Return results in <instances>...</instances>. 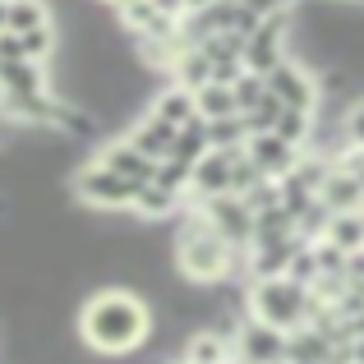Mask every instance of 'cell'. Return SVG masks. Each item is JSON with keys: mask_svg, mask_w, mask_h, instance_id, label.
<instances>
[{"mask_svg": "<svg viewBox=\"0 0 364 364\" xmlns=\"http://www.w3.org/2000/svg\"><path fill=\"white\" fill-rule=\"evenodd\" d=\"M235 364H286V332L267 328L258 318H245L231 337Z\"/></svg>", "mask_w": 364, "mask_h": 364, "instance_id": "8", "label": "cell"}, {"mask_svg": "<svg viewBox=\"0 0 364 364\" xmlns=\"http://www.w3.org/2000/svg\"><path fill=\"white\" fill-rule=\"evenodd\" d=\"M171 83H180V88L198 92L203 83H213V60H208L198 46H185V51H180V60L171 65Z\"/></svg>", "mask_w": 364, "mask_h": 364, "instance_id": "18", "label": "cell"}, {"mask_svg": "<svg viewBox=\"0 0 364 364\" xmlns=\"http://www.w3.org/2000/svg\"><path fill=\"white\" fill-rule=\"evenodd\" d=\"M152 116L157 120H166V124H189V120H198V107H194V92L189 88H180V83H166V88L157 92V97H152Z\"/></svg>", "mask_w": 364, "mask_h": 364, "instance_id": "16", "label": "cell"}, {"mask_svg": "<svg viewBox=\"0 0 364 364\" xmlns=\"http://www.w3.org/2000/svg\"><path fill=\"white\" fill-rule=\"evenodd\" d=\"M272 134H282L286 143H295V148H309V139H314V111H291V107H286Z\"/></svg>", "mask_w": 364, "mask_h": 364, "instance_id": "24", "label": "cell"}, {"mask_svg": "<svg viewBox=\"0 0 364 364\" xmlns=\"http://www.w3.org/2000/svg\"><path fill=\"white\" fill-rule=\"evenodd\" d=\"M46 23H55L51 18V9L42 5V0H9V33H37V28H46Z\"/></svg>", "mask_w": 364, "mask_h": 364, "instance_id": "22", "label": "cell"}, {"mask_svg": "<svg viewBox=\"0 0 364 364\" xmlns=\"http://www.w3.org/2000/svg\"><path fill=\"white\" fill-rule=\"evenodd\" d=\"M194 208L217 226V235H222L231 249H240V254H245V249L254 245V213H249V203H245L240 194H217V198L194 203Z\"/></svg>", "mask_w": 364, "mask_h": 364, "instance_id": "7", "label": "cell"}, {"mask_svg": "<svg viewBox=\"0 0 364 364\" xmlns=\"http://www.w3.org/2000/svg\"><path fill=\"white\" fill-rule=\"evenodd\" d=\"M0 33H9V0H0Z\"/></svg>", "mask_w": 364, "mask_h": 364, "instance_id": "34", "label": "cell"}, {"mask_svg": "<svg viewBox=\"0 0 364 364\" xmlns=\"http://www.w3.org/2000/svg\"><path fill=\"white\" fill-rule=\"evenodd\" d=\"M198 51H203L213 65H231V60L245 65V37L240 33H213V37L198 42Z\"/></svg>", "mask_w": 364, "mask_h": 364, "instance_id": "23", "label": "cell"}, {"mask_svg": "<svg viewBox=\"0 0 364 364\" xmlns=\"http://www.w3.org/2000/svg\"><path fill=\"white\" fill-rule=\"evenodd\" d=\"M286 33H291V9L286 14H267L258 18V28L245 37V70L249 74H267L286 60Z\"/></svg>", "mask_w": 364, "mask_h": 364, "instance_id": "6", "label": "cell"}, {"mask_svg": "<svg viewBox=\"0 0 364 364\" xmlns=\"http://www.w3.org/2000/svg\"><path fill=\"white\" fill-rule=\"evenodd\" d=\"M152 5H157V9H161V14H166V18H171V23H185V18H189V9H185V0H152Z\"/></svg>", "mask_w": 364, "mask_h": 364, "instance_id": "32", "label": "cell"}, {"mask_svg": "<svg viewBox=\"0 0 364 364\" xmlns=\"http://www.w3.org/2000/svg\"><path fill=\"white\" fill-rule=\"evenodd\" d=\"M286 277H291V282H300V286H314V282H318V258H314V245H300V249H295Z\"/></svg>", "mask_w": 364, "mask_h": 364, "instance_id": "29", "label": "cell"}, {"mask_svg": "<svg viewBox=\"0 0 364 364\" xmlns=\"http://www.w3.org/2000/svg\"><path fill=\"white\" fill-rule=\"evenodd\" d=\"M0 60H28L23 37H18V33H0Z\"/></svg>", "mask_w": 364, "mask_h": 364, "instance_id": "31", "label": "cell"}, {"mask_svg": "<svg viewBox=\"0 0 364 364\" xmlns=\"http://www.w3.org/2000/svg\"><path fill=\"white\" fill-rule=\"evenodd\" d=\"M208 152H213V143H208V120H203V116L176 129V148H171V157H176V161L194 166L198 157H208Z\"/></svg>", "mask_w": 364, "mask_h": 364, "instance_id": "19", "label": "cell"}, {"mask_svg": "<svg viewBox=\"0 0 364 364\" xmlns=\"http://www.w3.org/2000/svg\"><path fill=\"white\" fill-rule=\"evenodd\" d=\"M102 166H111L116 176H124V180H134V185H148L152 176H157V161L152 157H143L134 143H124V139H111L107 148H102Z\"/></svg>", "mask_w": 364, "mask_h": 364, "instance_id": "12", "label": "cell"}, {"mask_svg": "<svg viewBox=\"0 0 364 364\" xmlns=\"http://www.w3.org/2000/svg\"><path fill=\"white\" fill-rule=\"evenodd\" d=\"M194 107L203 120H226V116H240V107H235V92L226 88V83H203V88L194 92Z\"/></svg>", "mask_w": 364, "mask_h": 364, "instance_id": "20", "label": "cell"}, {"mask_svg": "<svg viewBox=\"0 0 364 364\" xmlns=\"http://www.w3.org/2000/svg\"><path fill=\"white\" fill-rule=\"evenodd\" d=\"M323 240H332L337 249H346V254L364 249V213H337L328 222V231H323Z\"/></svg>", "mask_w": 364, "mask_h": 364, "instance_id": "21", "label": "cell"}, {"mask_svg": "<svg viewBox=\"0 0 364 364\" xmlns=\"http://www.w3.org/2000/svg\"><path fill=\"white\" fill-rule=\"evenodd\" d=\"M79 337L83 346L102 350V355L143 350L152 341V309L143 295L124 291V286H107L79 304Z\"/></svg>", "mask_w": 364, "mask_h": 364, "instance_id": "1", "label": "cell"}, {"mask_svg": "<svg viewBox=\"0 0 364 364\" xmlns=\"http://www.w3.org/2000/svg\"><path fill=\"white\" fill-rule=\"evenodd\" d=\"M189 171H194V166H185V161L166 157V161H157V176H152V185H161V189H171V194L189 198Z\"/></svg>", "mask_w": 364, "mask_h": 364, "instance_id": "26", "label": "cell"}, {"mask_svg": "<svg viewBox=\"0 0 364 364\" xmlns=\"http://www.w3.org/2000/svg\"><path fill=\"white\" fill-rule=\"evenodd\" d=\"M180 203H185L180 194H171V189H161V185H152V180H148V185H139L129 213L139 217V222H166L171 213H180Z\"/></svg>", "mask_w": 364, "mask_h": 364, "instance_id": "17", "label": "cell"}, {"mask_svg": "<svg viewBox=\"0 0 364 364\" xmlns=\"http://www.w3.org/2000/svg\"><path fill=\"white\" fill-rule=\"evenodd\" d=\"M176 267L194 286H217L240 267V249H231L198 208H189L176 231Z\"/></svg>", "mask_w": 364, "mask_h": 364, "instance_id": "2", "label": "cell"}, {"mask_svg": "<svg viewBox=\"0 0 364 364\" xmlns=\"http://www.w3.org/2000/svg\"><path fill=\"white\" fill-rule=\"evenodd\" d=\"M208 5H217V0H185V9H189V14H203Z\"/></svg>", "mask_w": 364, "mask_h": 364, "instance_id": "33", "label": "cell"}, {"mask_svg": "<svg viewBox=\"0 0 364 364\" xmlns=\"http://www.w3.org/2000/svg\"><path fill=\"white\" fill-rule=\"evenodd\" d=\"M245 148H213L189 171V203H208L217 194H231V166Z\"/></svg>", "mask_w": 364, "mask_h": 364, "instance_id": "9", "label": "cell"}, {"mask_svg": "<svg viewBox=\"0 0 364 364\" xmlns=\"http://www.w3.org/2000/svg\"><path fill=\"white\" fill-rule=\"evenodd\" d=\"M70 189H74V198H79L83 208H97V213H129V208H134V194H139V185H134V180L116 176V171L102 166V161H88V166L74 171Z\"/></svg>", "mask_w": 364, "mask_h": 364, "instance_id": "4", "label": "cell"}, {"mask_svg": "<svg viewBox=\"0 0 364 364\" xmlns=\"http://www.w3.org/2000/svg\"><path fill=\"white\" fill-rule=\"evenodd\" d=\"M102 5H111V9H120V5H129V0H102Z\"/></svg>", "mask_w": 364, "mask_h": 364, "instance_id": "35", "label": "cell"}, {"mask_svg": "<svg viewBox=\"0 0 364 364\" xmlns=\"http://www.w3.org/2000/svg\"><path fill=\"white\" fill-rule=\"evenodd\" d=\"M231 92H235V107H240V116H245V111H254L258 102L267 97V83H263V74H249L245 70L240 79L231 83Z\"/></svg>", "mask_w": 364, "mask_h": 364, "instance_id": "27", "label": "cell"}, {"mask_svg": "<svg viewBox=\"0 0 364 364\" xmlns=\"http://www.w3.org/2000/svg\"><path fill=\"white\" fill-rule=\"evenodd\" d=\"M341 134H346V148H360L364 152V97L350 102V107L341 111Z\"/></svg>", "mask_w": 364, "mask_h": 364, "instance_id": "30", "label": "cell"}, {"mask_svg": "<svg viewBox=\"0 0 364 364\" xmlns=\"http://www.w3.org/2000/svg\"><path fill=\"white\" fill-rule=\"evenodd\" d=\"M51 70L37 60H0V92H46Z\"/></svg>", "mask_w": 364, "mask_h": 364, "instance_id": "15", "label": "cell"}, {"mask_svg": "<svg viewBox=\"0 0 364 364\" xmlns=\"http://www.w3.org/2000/svg\"><path fill=\"white\" fill-rule=\"evenodd\" d=\"M185 364H235L231 337H226V332H217V328L189 332V341H185Z\"/></svg>", "mask_w": 364, "mask_h": 364, "instance_id": "14", "label": "cell"}, {"mask_svg": "<svg viewBox=\"0 0 364 364\" xmlns=\"http://www.w3.org/2000/svg\"><path fill=\"white\" fill-rule=\"evenodd\" d=\"M245 152H249V161H254L267 180H282V176H291V171H295V161H300L304 148L286 143L282 134H249Z\"/></svg>", "mask_w": 364, "mask_h": 364, "instance_id": "10", "label": "cell"}, {"mask_svg": "<svg viewBox=\"0 0 364 364\" xmlns=\"http://www.w3.org/2000/svg\"><path fill=\"white\" fill-rule=\"evenodd\" d=\"M318 198H323V208H328L332 217H337V213H364V185H360L355 171H346L341 161L328 171V180H323Z\"/></svg>", "mask_w": 364, "mask_h": 364, "instance_id": "11", "label": "cell"}, {"mask_svg": "<svg viewBox=\"0 0 364 364\" xmlns=\"http://www.w3.org/2000/svg\"><path fill=\"white\" fill-rule=\"evenodd\" d=\"M124 143H134V148H139L143 157H152V161H166V157H171V148H176V124L157 120V116L148 111V116H143L139 124H129Z\"/></svg>", "mask_w": 364, "mask_h": 364, "instance_id": "13", "label": "cell"}, {"mask_svg": "<svg viewBox=\"0 0 364 364\" xmlns=\"http://www.w3.org/2000/svg\"><path fill=\"white\" fill-rule=\"evenodd\" d=\"M309 286L291 282V277H267V282H249V318L267 323L277 332L309 328Z\"/></svg>", "mask_w": 364, "mask_h": 364, "instance_id": "3", "label": "cell"}, {"mask_svg": "<svg viewBox=\"0 0 364 364\" xmlns=\"http://www.w3.org/2000/svg\"><path fill=\"white\" fill-rule=\"evenodd\" d=\"M208 143H213V148H245V143H249V124H245V116L208 120Z\"/></svg>", "mask_w": 364, "mask_h": 364, "instance_id": "25", "label": "cell"}, {"mask_svg": "<svg viewBox=\"0 0 364 364\" xmlns=\"http://www.w3.org/2000/svg\"><path fill=\"white\" fill-rule=\"evenodd\" d=\"M263 83H267V92H272L282 107H291V111H318L323 107V83H318V74H314L309 65L291 60V55H286L277 70H267Z\"/></svg>", "mask_w": 364, "mask_h": 364, "instance_id": "5", "label": "cell"}, {"mask_svg": "<svg viewBox=\"0 0 364 364\" xmlns=\"http://www.w3.org/2000/svg\"><path fill=\"white\" fill-rule=\"evenodd\" d=\"M263 171H258L254 166V161H249V152H240V157H235V166H231V194H249V189H258V185H263Z\"/></svg>", "mask_w": 364, "mask_h": 364, "instance_id": "28", "label": "cell"}]
</instances>
